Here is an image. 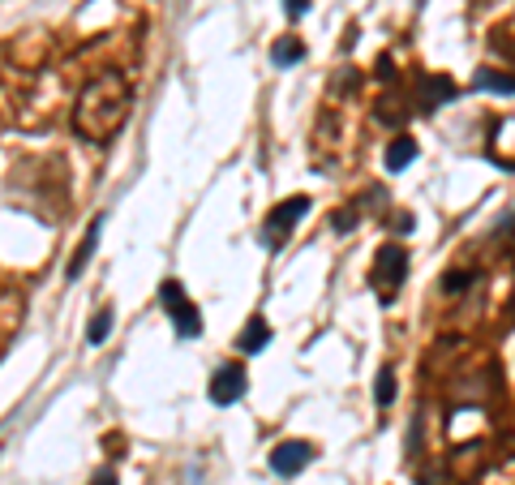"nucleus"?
Listing matches in <instances>:
<instances>
[{"label":"nucleus","instance_id":"obj_1","mask_svg":"<svg viewBox=\"0 0 515 485\" xmlns=\"http://www.w3.org/2000/svg\"><path fill=\"white\" fill-rule=\"evenodd\" d=\"M129 120V86L120 74H100L95 82H86V91L78 95L74 108V129L86 142H112L120 125Z\"/></svg>","mask_w":515,"mask_h":485},{"label":"nucleus","instance_id":"obj_2","mask_svg":"<svg viewBox=\"0 0 515 485\" xmlns=\"http://www.w3.org/2000/svg\"><path fill=\"white\" fill-rule=\"evenodd\" d=\"M310 215V198L297 194V198H288V202H279L275 211L262 219V245L271 253H279L288 241H292V233H297V224Z\"/></svg>","mask_w":515,"mask_h":485},{"label":"nucleus","instance_id":"obj_3","mask_svg":"<svg viewBox=\"0 0 515 485\" xmlns=\"http://www.w3.org/2000/svg\"><path fill=\"white\" fill-rule=\"evenodd\" d=\"M404 275H408V250L404 245H382L374 258V271H370V284H374L382 305L396 301V292L404 288Z\"/></svg>","mask_w":515,"mask_h":485},{"label":"nucleus","instance_id":"obj_4","mask_svg":"<svg viewBox=\"0 0 515 485\" xmlns=\"http://www.w3.org/2000/svg\"><path fill=\"white\" fill-rule=\"evenodd\" d=\"M159 305H163V313L172 318V331H177L180 340H198L202 335L198 305L185 296V288H180L177 279H163V284H159Z\"/></svg>","mask_w":515,"mask_h":485},{"label":"nucleus","instance_id":"obj_5","mask_svg":"<svg viewBox=\"0 0 515 485\" xmlns=\"http://www.w3.org/2000/svg\"><path fill=\"white\" fill-rule=\"evenodd\" d=\"M245 391H249V378H245V366H219L215 374H211V387H206V395H211V404L215 408H232L245 400Z\"/></svg>","mask_w":515,"mask_h":485},{"label":"nucleus","instance_id":"obj_6","mask_svg":"<svg viewBox=\"0 0 515 485\" xmlns=\"http://www.w3.org/2000/svg\"><path fill=\"white\" fill-rule=\"evenodd\" d=\"M310 464H314V446L301 443V438L279 443L275 451H271V472H279V477H297V472H305Z\"/></svg>","mask_w":515,"mask_h":485},{"label":"nucleus","instance_id":"obj_7","mask_svg":"<svg viewBox=\"0 0 515 485\" xmlns=\"http://www.w3.org/2000/svg\"><path fill=\"white\" fill-rule=\"evenodd\" d=\"M100 233H103V215H95V219H91V228H86V236H82V245L74 250V258H69V267H65V279H69V284L82 279L86 262L95 258V250H100Z\"/></svg>","mask_w":515,"mask_h":485},{"label":"nucleus","instance_id":"obj_8","mask_svg":"<svg viewBox=\"0 0 515 485\" xmlns=\"http://www.w3.org/2000/svg\"><path fill=\"white\" fill-rule=\"evenodd\" d=\"M237 348L245 352V357H254V352H266V348H271V322H266L262 313H254V318L240 327Z\"/></svg>","mask_w":515,"mask_h":485},{"label":"nucleus","instance_id":"obj_9","mask_svg":"<svg viewBox=\"0 0 515 485\" xmlns=\"http://www.w3.org/2000/svg\"><path fill=\"white\" fill-rule=\"evenodd\" d=\"M416 163V142L413 137H396L391 146H387V172H404V168H413Z\"/></svg>","mask_w":515,"mask_h":485},{"label":"nucleus","instance_id":"obj_10","mask_svg":"<svg viewBox=\"0 0 515 485\" xmlns=\"http://www.w3.org/2000/svg\"><path fill=\"white\" fill-rule=\"evenodd\" d=\"M297 60H305V43L292 40V35H288V40H279L275 48H271V65H275V69H292Z\"/></svg>","mask_w":515,"mask_h":485},{"label":"nucleus","instance_id":"obj_11","mask_svg":"<svg viewBox=\"0 0 515 485\" xmlns=\"http://www.w3.org/2000/svg\"><path fill=\"white\" fill-rule=\"evenodd\" d=\"M451 95H456V86H451L447 78H430L425 82V91H421V108H425V112H438Z\"/></svg>","mask_w":515,"mask_h":485},{"label":"nucleus","instance_id":"obj_12","mask_svg":"<svg viewBox=\"0 0 515 485\" xmlns=\"http://www.w3.org/2000/svg\"><path fill=\"white\" fill-rule=\"evenodd\" d=\"M476 91H494V95H515V78L494 74V69H481L476 74Z\"/></svg>","mask_w":515,"mask_h":485},{"label":"nucleus","instance_id":"obj_13","mask_svg":"<svg viewBox=\"0 0 515 485\" xmlns=\"http://www.w3.org/2000/svg\"><path fill=\"white\" fill-rule=\"evenodd\" d=\"M391 400H396V369L382 366V369H378V383H374V404L387 408Z\"/></svg>","mask_w":515,"mask_h":485},{"label":"nucleus","instance_id":"obj_14","mask_svg":"<svg viewBox=\"0 0 515 485\" xmlns=\"http://www.w3.org/2000/svg\"><path fill=\"white\" fill-rule=\"evenodd\" d=\"M108 335H112V310H100L95 318H91V327H86V344H91V348H100Z\"/></svg>","mask_w":515,"mask_h":485},{"label":"nucleus","instance_id":"obj_15","mask_svg":"<svg viewBox=\"0 0 515 485\" xmlns=\"http://www.w3.org/2000/svg\"><path fill=\"white\" fill-rule=\"evenodd\" d=\"M468 284H473V271H451L442 279V288L447 292H459V288H468Z\"/></svg>","mask_w":515,"mask_h":485},{"label":"nucleus","instance_id":"obj_16","mask_svg":"<svg viewBox=\"0 0 515 485\" xmlns=\"http://www.w3.org/2000/svg\"><path fill=\"white\" fill-rule=\"evenodd\" d=\"M357 228V211H339L336 215V233H353Z\"/></svg>","mask_w":515,"mask_h":485},{"label":"nucleus","instance_id":"obj_17","mask_svg":"<svg viewBox=\"0 0 515 485\" xmlns=\"http://www.w3.org/2000/svg\"><path fill=\"white\" fill-rule=\"evenodd\" d=\"M305 9H310V0H284V13L297 22V18H305Z\"/></svg>","mask_w":515,"mask_h":485},{"label":"nucleus","instance_id":"obj_18","mask_svg":"<svg viewBox=\"0 0 515 485\" xmlns=\"http://www.w3.org/2000/svg\"><path fill=\"white\" fill-rule=\"evenodd\" d=\"M91 485H120V481H117V477H112V472H108V468H103V472H100V477H95V481H91Z\"/></svg>","mask_w":515,"mask_h":485},{"label":"nucleus","instance_id":"obj_19","mask_svg":"<svg viewBox=\"0 0 515 485\" xmlns=\"http://www.w3.org/2000/svg\"><path fill=\"white\" fill-rule=\"evenodd\" d=\"M416 4H425V0H416Z\"/></svg>","mask_w":515,"mask_h":485}]
</instances>
